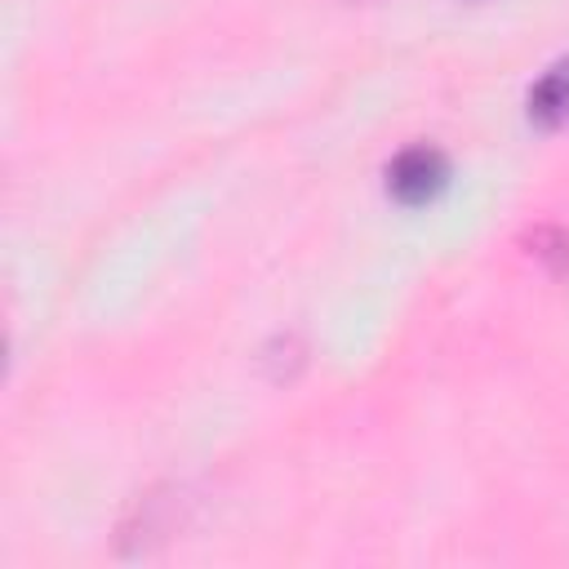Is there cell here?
Returning a JSON list of instances; mask_svg holds the SVG:
<instances>
[{"label":"cell","instance_id":"obj_1","mask_svg":"<svg viewBox=\"0 0 569 569\" xmlns=\"http://www.w3.org/2000/svg\"><path fill=\"white\" fill-rule=\"evenodd\" d=\"M445 178H449V164H445V156H440L436 147H405V151L387 164V187H391V196L405 200V204L431 200V196L445 187Z\"/></svg>","mask_w":569,"mask_h":569},{"label":"cell","instance_id":"obj_2","mask_svg":"<svg viewBox=\"0 0 569 569\" xmlns=\"http://www.w3.org/2000/svg\"><path fill=\"white\" fill-rule=\"evenodd\" d=\"M529 116L538 124H560L569 116V62H556L533 89H529Z\"/></svg>","mask_w":569,"mask_h":569}]
</instances>
